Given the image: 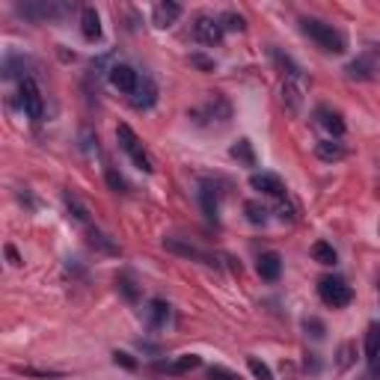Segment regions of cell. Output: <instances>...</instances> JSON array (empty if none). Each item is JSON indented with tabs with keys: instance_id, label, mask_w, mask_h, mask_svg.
Listing matches in <instances>:
<instances>
[{
	"instance_id": "1",
	"label": "cell",
	"mask_w": 380,
	"mask_h": 380,
	"mask_svg": "<svg viewBox=\"0 0 380 380\" xmlns=\"http://www.w3.org/2000/svg\"><path fill=\"white\" fill-rule=\"evenodd\" d=\"M303 33L315 42L318 48H324L327 54H344V48H348V39H344V33L336 30L333 24H324L318 18H303Z\"/></svg>"
},
{
	"instance_id": "2",
	"label": "cell",
	"mask_w": 380,
	"mask_h": 380,
	"mask_svg": "<svg viewBox=\"0 0 380 380\" xmlns=\"http://www.w3.org/2000/svg\"><path fill=\"white\" fill-rule=\"evenodd\" d=\"M116 140H119V146H122V152L134 161V167L137 170H143V173H152L155 170V163H152V155L146 152V146L140 143V137L131 131V125H125V122H119V128H116Z\"/></svg>"
},
{
	"instance_id": "3",
	"label": "cell",
	"mask_w": 380,
	"mask_h": 380,
	"mask_svg": "<svg viewBox=\"0 0 380 380\" xmlns=\"http://www.w3.org/2000/svg\"><path fill=\"white\" fill-rule=\"evenodd\" d=\"M318 297L327 306L342 309V306H348L354 300V291L342 276H321L318 279Z\"/></svg>"
},
{
	"instance_id": "4",
	"label": "cell",
	"mask_w": 380,
	"mask_h": 380,
	"mask_svg": "<svg viewBox=\"0 0 380 380\" xmlns=\"http://www.w3.org/2000/svg\"><path fill=\"white\" fill-rule=\"evenodd\" d=\"M18 12L24 15V18L42 24V21H57V18H63V15L69 12V6H65V4H57V0H27V4H18Z\"/></svg>"
},
{
	"instance_id": "5",
	"label": "cell",
	"mask_w": 380,
	"mask_h": 380,
	"mask_svg": "<svg viewBox=\"0 0 380 380\" xmlns=\"http://www.w3.org/2000/svg\"><path fill=\"white\" fill-rule=\"evenodd\" d=\"M380 72V48L369 45L354 63H348V77L354 80H374Z\"/></svg>"
},
{
	"instance_id": "6",
	"label": "cell",
	"mask_w": 380,
	"mask_h": 380,
	"mask_svg": "<svg viewBox=\"0 0 380 380\" xmlns=\"http://www.w3.org/2000/svg\"><path fill=\"white\" fill-rule=\"evenodd\" d=\"M21 107H24V113L33 119V122H39L42 116H45V98H42V89H39V84L33 80L30 75L27 77H21Z\"/></svg>"
},
{
	"instance_id": "7",
	"label": "cell",
	"mask_w": 380,
	"mask_h": 380,
	"mask_svg": "<svg viewBox=\"0 0 380 380\" xmlns=\"http://www.w3.org/2000/svg\"><path fill=\"white\" fill-rule=\"evenodd\" d=\"M107 80H110L113 89H119V92H125V95H134V89H137V84H140V75L131 69L128 63H113L110 72H107Z\"/></svg>"
},
{
	"instance_id": "8",
	"label": "cell",
	"mask_w": 380,
	"mask_h": 380,
	"mask_svg": "<svg viewBox=\"0 0 380 380\" xmlns=\"http://www.w3.org/2000/svg\"><path fill=\"white\" fill-rule=\"evenodd\" d=\"M193 36L202 45H220L223 39V24L214 15H196L193 18Z\"/></svg>"
},
{
	"instance_id": "9",
	"label": "cell",
	"mask_w": 380,
	"mask_h": 380,
	"mask_svg": "<svg viewBox=\"0 0 380 380\" xmlns=\"http://www.w3.org/2000/svg\"><path fill=\"white\" fill-rule=\"evenodd\" d=\"M220 200H223V190L217 181H202L200 185V202H202V211L211 223H217L220 217Z\"/></svg>"
},
{
	"instance_id": "10",
	"label": "cell",
	"mask_w": 380,
	"mask_h": 380,
	"mask_svg": "<svg viewBox=\"0 0 380 380\" xmlns=\"http://www.w3.org/2000/svg\"><path fill=\"white\" fill-rule=\"evenodd\" d=\"M250 188L264 193V196H276V200H283V193H286L283 178L273 175V173H253L250 175Z\"/></svg>"
},
{
	"instance_id": "11",
	"label": "cell",
	"mask_w": 380,
	"mask_h": 380,
	"mask_svg": "<svg viewBox=\"0 0 380 380\" xmlns=\"http://www.w3.org/2000/svg\"><path fill=\"white\" fill-rule=\"evenodd\" d=\"M283 104L288 113H300V104H303V77H286L283 80Z\"/></svg>"
},
{
	"instance_id": "12",
	"label": "cell",
	"mask_w": 380,
	"mask_h": 380,
	"mask_svg": "<svg viewBox=\"0 0 380 380\" xmlns=\"http://www.w3.org/2000/svg\"><path fill=\"white\" fill-rule=\"evenodd\" d=\"M158 102V87H155V80L152 77H140V84H137V89H134V95H131V104H134L137 110H148Z\"/></svg>"
},
{
	"instance_id": "13",
	"label": "cell",
	"mask_w": 380,
	"mask_h": 380,
	"mask_svg": "<svg viewBox=\"0 0 380 380\" xmlns=\"http://www.w3.org/2000/svg\"><path fill=\"white\" fill-rule=\"evenodd\" d=\"M163 250H167V253H175V256H185V259H196V261L214 264V259H211V256H205L202 250H196L193 244L181 241V238H163Z\"/></svg>"
},
{
	"instance_id": "14",
	"label": "cell",
	"mask_w": 380,
	"mask_h": 380,
	"mask_svg": "<svg viewBox=\"0 0 380 380\" xmlns=\"http://www.w3.org/2000/svg\"><path fill=\"white\" fill-rule=\"evenodd\" d=\"M202 366V357H196V354H181L175 357L173 362H158V371H167V374H188L193 369H200Z\"/></svg>"
},
{
	"instance_id": "15",
	"label": "cell",
	"mask_w": 380,
	"mask_h": 380,
	"mask_svg": "<svg viewBox=\"0 0 380 380\" xmlns=\"http://www.w3.org/2000/svg\"><path fill=\"white\" fill-rule=\"evenodd\" d=\"M256 271L261 279H268V283H273V279H279V273H283V256L279 253H261L259 256V264H256Z\"/></svg>"
},
{
	"instance_id": "16",
	"label": "cell",
	"mask_w": 380,
	"mask_h": 380,
	"mask_svg": "<svg viewBox=\"0 0 380 380\" xmlns=\"http://www.w3.org/2000/svg\"><path fill=\"white\" fill-rule=\"evenodd\" d=\"M87 244L92 246V250L104 253V256H119V253H122V250H119V244L113 241L110 235H104L102 229H95V226H89V232H87Z\"/></svg>"
},
{
	"instance_id": "17",
	"label": "cell",
	"mask_w": 380,
	"mask_h": 380,
	"mask_svg": "<svg viewBox=\"0 0 380 380\" xmlns=\"http://www.w3.org/2000/svg\"><path fill=\"white\" fill-rule=\"evenodd\" d=\"M80 33H84L87 42L102 39V18H98V12L92 6H84V12H80Z\"/></svg>"
},
{
	"instance_id": "18",
	"label": "cell",
	"mask_w": 380,
	"mask_h": 380,
	"mask_svg": "<svg viewBox=\"0 0 380 380\" xmlns=\"http://www.w3.org/2000/svg\"><path fill=\"white\" fill-rule=\"evenodd\" d=\"M178 15H181V6L173 4V0H167V4H158L152 9V21H155V27H170V24L178 21Z\"/></svg>"
},
{
	"instance_id": "19",
	"label": "cell",
	"mask_w": 380,
	"mask_h": 380,
	"mask_svg": "<svg viewBox=\"0 0 380 380\" xmlns=\"http://www.w3.org/2000/svg\"><path fill=\"white\" fill-rule=\"evenodd\" d=\"M146 315H148V324H152L155 330L167 327V321H170V303H167V300H161V297H155V300H148Z\"/></svg>"
},
{
	"instance_id": "20",
	"label": "cell",
	"mask_w": 380,
	"mask_h": 380,
	"mask_svg": "<svg viewBox=\"0 0 380 380\" xmlns=\"http://www.w3.org/2000/svg\"><path fill=\"white\" fill-rule=\"evenodd\" d=\"M315 155H318L321 161H327V163H333V161H342L344 155H348V148H344L339 140H321V143L315 146Z\"/></svg>"
},
{
	"instance_id": "21",
	"label": "cell",
	"mask_w": 380,
	"mask_h": 380,
	"mask_svg": "<svg viewBox=\"0 0 380 380\" xmlns=\"http://www.w3.org/2000/svg\"><path fill=\"white\" fill-rule=\"evenodd\" d=\"M63 202H65V208H69V214L77 220V223H87L89 220V208L80 202V196L77 193H72V190H63Z\"/></svg>"
},
{
	"instance_id": "22",
	"label": "cell",
	"mask_w": 380,
	"mask_h": 380,
	"mask_svg": "<svg viewBox=\"0 0 380 380\" xmlns=\"http://www.w3.org/2000/svg\"><path fill=\"white\" fill-rule=\"evenodd\" d=\"M318 119H321V125L330 131V134H333V140H339L342 134H344V119L339 116V113L336 110H318Z\"/></svg>"
},
{
	"instance_id": "23",
	"label": "cell",
	"mask_w": 380,
	"mask_h": 380,
	"mask_svg": "<svg viewBox=\"0 0 380 380\" xmlns=\"http://www.w3.org/2000/svg\"><path fill=\"white\" fill-rule=\"evenodd\" d=\"M116 291L125 297L128 303H137L140 300V288H137V283H134V276H131V273H119L116 276Z\"/></svg>"
},
{
	"instance_id": "24",
	"label": "cell",
	"mask_w": 380,
	"mask_h": 380,
	"mask_svg": "<svg viewBox=\"0 0 380 380\" xmlns=\"http://www.w3.org/2000/svg\"><path fill=\"white\" fill-rule=\"evenodd\" d=\"M229 155L238 158L241 163H246V167H256V152H253V143L250 140H238L232 148H229Z\"/></svg>"
},
{
	"instance_id": "25",
	"label": "cell",
	"mask_w": 380,
	"mask_h": 380,
	"mask_svg": "<svg viewBox=\"0 0 380 380\" xmlns=\"http://www.w3.org/2000/svg\"><path fill=\"white\" fill-rule=\"evenodd\" d=\"M312 259H315L318 264H336L339 256L333 250V244H327V241H318V244H312Z\"/></svg>"
},
{
	"instance_id": "26",
	"label": "cell",
	"mask_w": 380,
	"mask_h": 380,
	"mask_svg": "<svg viewBox=\"0 0 380 380\" xmlns=\"http://www.w3.org/2000/svg\"><path fill=\"white\" fill-rule=\"evenodd\" d=\"M244 214H246V220H250L253 226H264V223H268V208H264L261 202H256V200L244 202Z\"/></svg>"
},
{
	"instance_id": "27",
	"label": "cell",
	"mask_w": 380,
	"mask_h": 380,
	"mask_svg": "<svg viewBox=\"0 0 380 380\" xmlns=\"http://www.w3.org/2000/svg\"><path fill=\"white\" fill-rule=\"evenodd\" d=\"M380 357V327L371 324L369 327V333H366V359H377Z\"/></svg>"
},
{
	"instance_id": "28",
	"label": "cell",
	"mask_w": 380,
	"mask_h": 380,
	"mask_svg": "<svg viewBox=\"0 0 380 380\" xmlns=\"http://www.w3.org/2000/svg\"><path fill=\"white\" fill-rule=\"evenodd\" d=\"M246 369L253 371L256 380H273V371H271L268 366H264V362H261L259 357H246Z\"/></svg>"
},
{
	"instance_id": "29",
	"label": "cell",
	"mask_w": 380,
	"mask_h": 380,
	"mask_svg": "<svg viewBox=\"0 0 380 380\" xmlns=\"http://www.w3.org/2000/svg\"><path fill=\"white\" fill-rule=\"evenodd\" d=\"M220 24H223V30H246V21H244V15H238V12H223L220 15Z\"/></svg>"
},
{
	"instance_id": "30",
	"label": "cell",
	"mask_w": 380,
	"mask_h": 380,
	"mask_svg": "<svg viewBox=\"0 0 380 380\" xmlns=\"http://www.w3.org/2000/svg\"><path fill=\"white\" fill-rule=\"evenodd\" d=\"M303 330H306V336H312L315 342H321L324 333H327V327H324L321 318H306V321H303Z\"/></svg>"
},
{
	"instance_id": "31",
	"label": "cell",
	"mask_w": 380,
	"mask_h": 380,
	"mask_svg": "<svg viewBox=\"0 0 380 380\" xmlns=\"http://www.w3.org/2000/svg\"><path fill=\"white\" fill-rule=\"evenodd\" d=\"M104 178H107V188H110V190H116V193H125V190H128L125 178H122L116 170H113V167H107V170H104Z\"/></svg>"
},
{
	"instance_id": "32",
	"label": "cell",
	"mask_w": 380,
	"mask_h": 380,
	"mask_svg": "<svg viewBox=\"0 0 380 380\" xmlns=\"http://www.w3.org/2000/svg\"><path fill=\"white\" fill-rule=\"evenodd\" d=\"M354 357H357V344L354 342H344L342 348H339V369H348L351 362H354Z\"/></svg>"
},
{
	"instance_id": "33",
	"label": "cell",
	"mask_w": 380,
	"mask_h": 380,
	"mask_svg": "<svg viewBox=\"0 0 380 380\" xmlns=\"http://www.w3.org/2000/svg\"><path fill=\"white\" fill-rule=\"evenodd\" d=\"M205 377H208V380H241V374L229 371V369H223V366H211Z\"/></svg>"
},
{
	"instance_id": "34",
	"label": "cell",
	"mask_w": 380,
	"mask_h": 380,
	"mask_svg": "<svg viewBox=\"0 0 380 380\" xmlns=\"http://www.w3.org/2000/svg\"><path fill=\"white\" fill-rule=\"evenodd\" d=\"M113 362L122 366V369H128V371H137V359L131 354H125V351H113Z\"/></svg>"
},
{
	"instance_id": "35",
	"label": "cell",
	"mask_w": 380,
	"mask_h": 380,
	"mask_svg": "<svg viewBox=\"0 0 380 380\" xmlns=\"http://www.w3.org/2000/svg\"><path fill=\"white\" fill-rule=\"evenodd\" d=\"M190 65H196L202 72H214V60H208L205 54H190Z\"/></svg>"
},
{
	"instance_id": "36",
	"label": "cell",
	"mask_w": 380,
	"mask_h": 380,
	"mask_svg": "<svg viewBox=\"0 0 380 380\" xmlns=\"http://www.w3.org/2000/svg\"><path fill=\"white\" fill-rule=\"evenodd\" d=\"M18 374H30V377H60V371H42V369H24V366H15Z\"/></svg>"
},
{
	"instance_id": "37",
	"label": "cell",
	"mask_w": 380,
	"mask_h": 380,
	"mask_svg": "<svg viewBox=\"0 0 380 380\" xmlns=\"http://www.w3.org/2000/svg\"><path fill=\"white\" fill-rule=\"evenodd\" d=\"M6 259H9V264H15V268L21 264V256H18V250H15L12 244H6Z\"/></svg>"
},
{
	"instance_id": "38",
	"label": "cell",
	"mask_w": 380,
	"mask_h": 380,
	"mask_svg": "<svg viewBox=\"0 0 380 380\" xmlns=\"http://www.w3.org/2000/svg\"><path fill=\"white\" fill-rule=\"evenodd\" d=\"M371 374H374V377H380V357H377V359H371Z\"/></svg>"
}]
</instances>
